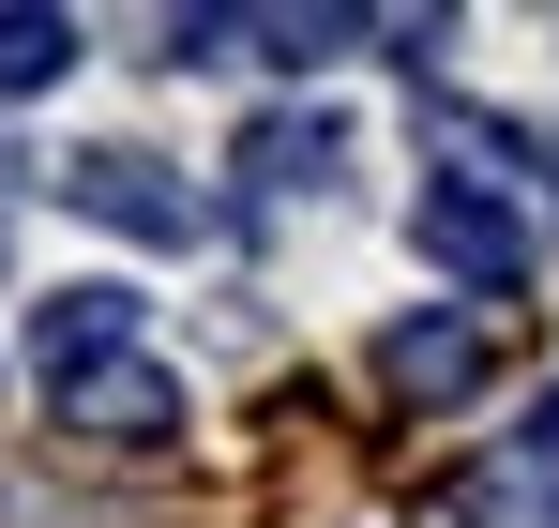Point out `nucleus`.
Returning <instances> with one entry per match:
<instances>
[{
	"label": "nucleus",
	"mask_w": 559,
	"mask_h": 528,
	"mask_svg": "<svg viewBox=\"0 0 559 528\" xmlns=\"http://www.w3.org/2000/svg\"><path fill=\"white\" fill-rule=\"evenodd\" d=\"M424 257L454 272V287H484V302H514L530 287V227H514L499 181H424Z\"/></svg>",
	"instance_id": "f257e3e1"
},
{
	"label": "nucleus",
	"mask_w": 559,
	"mask_h": 528,
	"mask_svg": "<svg viewBox=\"0 0 559 528\" xmlns=\"http://www.w3.org/2000/svg\"><path fill=\"white\" fill-rule=\"evenodd\" d=\"M61 196H76L92 227H121V242H197V227H212V212H197V181L167 167V152H76Z\"/></svg>",
	"instance_id": "f03ea898"
},
{
	"label": "nucleus",
	"mask_w": 559,
	"mask_h": 528,
	"mask_svg": "<svg viewBox=\"0 0 559 528\" xmlns=\"http://www.w3.org/2000/svg\"><path fill=\"white\" fill-rule=\"evenodd\" d=\"M31 362H46V393L136 362V287H61V302H31Z\"/></svg>",
	"instance_id": "7ed1b4c3"
},
{
	"label": "nucleus",
	"mask_w": 559,
	"mask_h": 528,
	"mask_svg": "<svg viewBox=\"0 0 559 528\" xmlns=\"http://www.w3.org/2000/svg\"><path fill=\"white\" fill-rule=\"evenodd\" d=\"M378 393H393V408L484 393V317H393V333H378Z\"/></svg>",
	"instance_id": "20e7f679"
},
{
	"label": "nucleus",
	"mask_w": 559,
	"mask_h": 528,
	"mask_svg": "<svg viewBox=\"0 0 559 528\" xmlns=\"http://www.w3.org/2000/svg\"><path fill=\"white\" fill-rule=\"evenodd\" d=\"M333 167H348V121H333V106H273V121H242V152H227V181H258V196H318Z\"/></svg>",
	"instance_id": "39448f33"
},
{
	"label": "nucleus",
	"mask_w": 559,
	"mask_h": 528,
	"mask_svg": "<svg viewBox=\"0 0 559 528\" xmlns=\"http://www.w3.org/2000/svg\"><path fill=\"white\" fill-rule=\"evenodd\" d=\"M61 423L106 453H152V439H182V377H152V362H106V377H76L61 393Z\"/></svg>",
	"instance_id": "423d86ee"
},
{
	"label": "nucleus",
	"mask_w": 559,
	"mask_h": 528,
	"mask_svg": "<svg viewBox=\"0 0 559 528\" xmlns=\"http://www.w3.org/2000/svg\"><path fill=\"white\" fill-rule=\"evenodd\" d=\"M46 76H76V15L0 0V106H15V91H46Z\"/></svg>",
	"instance_id": "0eeeda50"
},
{
	"label": "nucleus",
	"mask_w": 559,
	"mask_h": 528,
	"mask_svg": "<svg viewBox=\"0 0 559 528\" xmlns=\"http://www.w3.org/2000/svg\"><path fill=\"white\" fill-rule=\"evenodd\" d=\"M0 181H15V152H0Z\"/></svg>",
	"instance_id": "6e6552de"
},
{
	"label": "nucleus",
	"mask_w": 559,
	"mask_h": 528,
	"mask_svg": "<svg viewBox=\"0 0 559 528\" xmlns=\"http://www.w3.org/2000/svg\"><path fill=\"white\" fill-rule=\"evenodd\" d=\"M545 196H559V167H545Z\"/></svg>",
	"instance_id": "1a4fd4ad"
}]
</instances>
